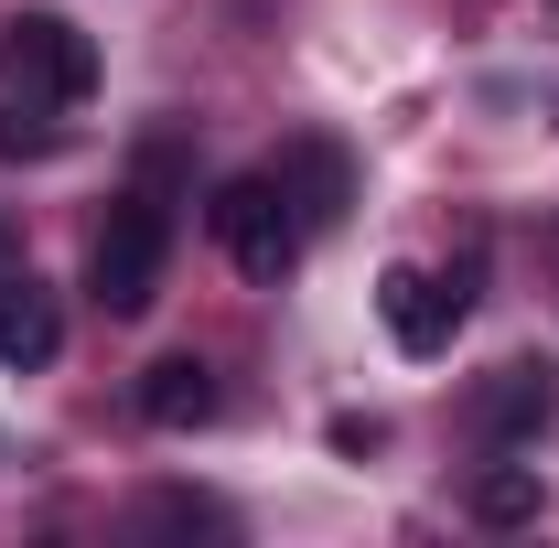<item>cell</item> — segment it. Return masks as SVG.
<instances>
[{
	"label": "cell",
	"mask_w": 559,
	"mask_h": 548,
	"mask_svg": "<svg viewBox=\"0 0 559 548\" xmlns=\"http://www.w3.org/2000/svg\"><path fill=\"white\" fill-rule=\"evenodd\" d=\"M162 270H173V215L151 205V194H119L108 226H97V248H86V290H97V312L140 323V312L162 301Z\"/></svg>",
	"instance_id": "6da1fadb"
},
{
	"label": "cell",
	"mask_w": 559,
	"mask_h": 548,
	"mask_svg": "<svg viewBox=\"0 0 559 548\" xmlns=\"http://www.w3.org/2000/svg\"><path fill=\"white\" fill-rule=\"evenodd\" d=\"M86 86H97V44L75 33L66 11H11V22H0V97L86 108Z\"/></svg>",
	"instance_id": "7a4b0ae2"
},
{
	"label": "cell",
	"mask_w": 559,
	"mask_h": 548,
	"mask_svg": "<svg viewBox=\"0 0 559 548\" xmlns=\"http://www.w3.org/2000/svg\"><path fill=\"white\" fill-rule=\"evenodd\" d=\"M205 215H215V248H226L248 279H290V259H301V215H290V194H280V172L215 183Z\"/></svg>",
	"instance_id": "3957f363"
},
{
	"label": "cell",
	"mask_w": 559,
	"mask_h": 548,
	"mask_svg": "<svg viewBox=\"0 0 559 548\" xmlns=\"http://www.w3.org/2000/svg\"><path fill=\"white\" fill-rule=\"evenodd\" d=\"M377 312H388V334H399V355H452V334H463V312H474V259L441 279V270H399L377 279Z\"/></svg>",
	"instance_id": "277c9868"
},
{
	"label": "cell",
	"mask_w": 559,
	"mask_h": 548,
	"mask_svg": "<svg viewBox=\"0 0 559 548\" xmlns=\"http://www.w3.org/2000/svg\"><path fill=\"white\" fill-rule=\"evenodd\" d=\"M549 419H559L549 366H495L485 388H474V441H485V452H516V441H538Z\"/></svg>",
	"instance_id": "5b68a950"
},
{
	"label": "cell",
	"mask_w": 559,
	"mask_h": 548,
	"mask_svg": "<svg viewBox=\"0 0 559 548\" xmlns=\"http://www.w3.org/2000/svg\"><path fill=\"white\" fill-rule=\"evenodd\" d=\"M66 355V312H55V290L33 270H11L0 279V366L11 377H33V366H55Z\"/></svg>",
	"instance_id": "8992f818"
},
{
	"label": "cell",
	"mask_w": 559,
	"mask_h": 548,
	"mask_svg": "<svg viewBox=\"0 0 559 548\" xmlns=\"http://www.w3.org/2000/svg\"><path fill=\"white\" fill-rule=\"evenodd\" d=\"M226 409V388H215L205 355H162V366H140V419L151 430H205Z\"/></svg>",
	"instance_id": "52a82bcc"
},
{
	"label": "cell",
	"mask_w": 559,
	"mask_h": 548,
	"mask_svg": "<svg viewBox=\"0 0 559 548\" xmlns=\"http://www.w3.org/2000/svg\"><path fill=\"white\" fill-rule=\"evenodd\" d=\"M280 194H290V215H301V237H312V226H334V215L355 205L345 151H334V140H290V151H280Z\"/></svg>",
	"instance_id": "ba28073f"
},
{
	"label": "cell",
	"mask_w": 559,
	"mask_h": 548,
	"mask_svg": "<svg viewBox=\"0 0 559 548\" xmlns=\"http://www.w3.org/2000/svg\"><path fill=\"white\" fill-rule=\"evenodd\" d=\"M474 516H485V527H527V516H538V474H527V463L474 474Z\"/></svg>",
	"instance_id": "9c48e42d"
},
{
	"label": "cell",
	"mask_w": 559,
	"mask_h": 548,
	"mask_svg": "<svg viewBox=\"0 0 559 548\" xmlns=\"http://www.w3.org/2000/svg\"><path fill=\"white\" fill-rule=\"evenodd\" d=\"M0 151H11V162H44V151H66V108L0 97Z\"/></svg>",
	"instance_id": "30bf717a"
},
{
	"label": "cell",
	"mask_w": 559,
	"mask_h": 548,
	"mask_svg": "<svg viewBox=\"0 0 559 548\" xmlns=\"http://www.w3.org/2000/svg\"><path fill=\"white\" fill-rule=\"evenodd\" d=\"M0 259H11V226H0Z\"/></svg>",
	"instance_id": "8fae6325"
}]
</instances>
